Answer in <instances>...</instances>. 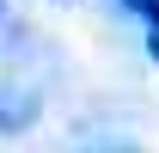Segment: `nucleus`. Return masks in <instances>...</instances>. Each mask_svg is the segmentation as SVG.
Here are the masks:
<instances>
[{"instance_id": "obj_1", "label": "nucleus", "mask_w": 159, "mask_h": 153, "mask_svg": "<svg viewBox=\"0 0 159 153\" xmlns=\"http://www.w3.org/2000/svg\"><path fill=\"white\" fill-rule=\"evenodd\" d=\"M31 123H37V92L0 86V135H25Z\"/></svg>"}, {"instance_id": "obj_2", "label": "nucleus", "mask_w": 159, "mask_h": 153, "mask_svg": "<svg viewBox=\"0 0 159 153\" xmlns=\"http://www.w3.org/2000/svg\"><path fill=\"white\" fill-rule=\"evenodd\" d=\"M116 6H122V12H135L147 31H159V0H116Z\"/></svg>"}, {"instance_id": "obj_4", "label": "nucleus", "mask_w": 159, "mask_h": 153, "mask_svg": "<svg viewBox=\"0 0 159 153\" xmlns=\"http://www.w3.org/2000/svg\"><path fill=\"white\" fill-rule=\"evenodd\" d=\"M0 25H6V0H0Z\"/></svg>"}, {"instance_id": "obj_3", "label": "nucleus", "mask_w": 159, "mask_h": 153, "mask_svg": "<svg viewBox=\"0 0 159 153\" xmlns=\"http://www.w3.org/2000/svg\"><path fill=\"white\" fill-rule=\"evenodd\" d=\"M147 55H153V61H159V31H147Z\"/></svg>"}]
</instances>
